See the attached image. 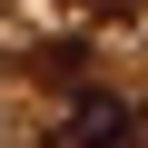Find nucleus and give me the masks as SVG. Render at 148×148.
<instances>
[{"label": "nucleus", "mask_w": 148, "mask_h": 148, "mask_svg": "<svg viewBox=\"0 0 148 148\" xmlns=\"http://www.w3.org/2000/svg\"><path fill=\"white\" fill-rule=\"evenodd\" d=\"M138 138V109H119V99H69V148H128Z\"/></svg>", "instance_id": "1"}, {"label": "nucleus", "mask_w": 148, "mask_h": 148, "mask_svg": "<svg viewBox=\"0 0 148 148\" xmlns=\"http://www.w3.org/2000/svg\"><path fill=\"white\" fill-rule=\"evenodd\" d=\"M89 10H138V0H89Z\"/></svg>", "instance_id": "3"}, {"label": "nucleus", "mask_w": 148, "mask_h": 148, "mask_svg": "<svg viewBox=\"0 0 148 148\" xmlns=\"http://www.w3.org/2000/svg\"><path fill=\"white\" fill-rule=\"evenodd\" d=\"M30 69H49V79H79V40H40V59Z\"/></svg>", "instance_id": "2"}, {"label": "nucleus", "mask_w": 148, "mask_h": 148, "mask_svg": "<svg viewBox=\"0 0 148 148\" xmlns=\"http://www.w3.org/2000/svg\"><path fill=\"white\" fill-rule=\"evenodd\" d=\"M138 138H148V109H138Z\"/></svg>", "instance_id": "4"}]
</instances>
